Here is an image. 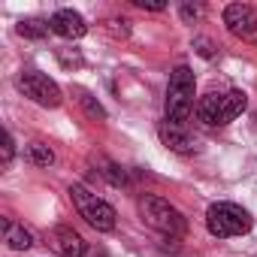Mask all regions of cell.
I'll use <instances>...</instances> for the list:
<instances>
[{
  "mask_svg": "<svg viewBox=\"0 0 257 257\" xmlns=\"http://www.w3.org/2000/svg\"><path fill=\"white\" fill-rule=\"evenodd\" d=\"M206 227L212 236L218 239H230V236H242L254 227V218L236 206V203H212L206 212Z\"/></svg>",
  "mask_w": 257,
  "mask_h": 257,
  "instance_id": "4",
  "label": "cell"
},
{
  "mask_svg": "<svg viewBox=\"0 0 257 257\" xmlns=\"http://www.w3.org/2000/svg\"><path fill=\"white\" fill-rule=\"evenodd\" d=\"M134 7L149 10V13H164L167 10V4H155V0H134Z\"/></svg>",
  "mask_w": 257,
  "mask_h": 257,
  "instance_id": "20",
  "label": "cell"
},
{
  "mask_svg": "<svg viewBox=\"0 0 257 257\" xmlns=\"http://www.w3.org/2000/svg\"><path fill=\"white\" fill-rule=\"evenodd\" d=\"M49 28H52V34H58V37H64V40H82V37L88 34L85 19H82L79 13H73V10H58V13L49 19Z\"/></svg>",
  "mask_w": 257,
  "mask_h": 257,
  "instance_id": "9",
  "label": "cell"
},
{
  "mask_svg": "<svg viewBox=\"0 0 257 257\" xmlns=\"http://www.w3.org/2000/svg\"><path fill=\"white\" fill-rule=\"evenodd\" d=\"M79 103L85 106V112H88L91 118H103V115H106V112H103V106H100V103H97L88 91H79Z\"/></svg>",
  "mask_w": 257,
  "mask_h": 257,
  "instance_id": "16",
  "label": "cell"
},
{
  "mask_svg": "<svg viewBox=\"0 0 257 257\" xmlns=\"http://www.w3.org/2000/svg\"><path fill=\"white\" fill-rule=\"evenodd\" d=\"M25 158L34 164V167H52L55 164V152L46 146V143H31L25 149Z\"/></svg>",
  "mask_w": 257,
  "mask_h": 257,
  "instance_id": "12",
  "label": "cell"
},
{
  "mask_svg": "<svg viewBox=\"0 0 257 257\" xmlns=\"http://www.w3.org/2000/svg\"><path fill=\"white\" fill-rule=\"evenodd\" d=\"M49 22H40V19H22L19 22V34L25 40H46L49 37Z\"/></svg>",
  "mask_w": 257,
  "mask_h": 257,
  "instance_id": "13",
  "label": "cell"
},
{
  "mask_svg": "<svg viewBox=\"0 0 257 257\" xmlns=\"http://www.w3.org/2000/svg\"><path fill=\"white\" fill-rule=\"evenodd\" d=\"M49 242H52V248H55L61 257H85V251H88V242H85L73 227H64V224L52 230Z\"/></svg>",
  "mask_w": 257,
  "mask_h": 257,
  "instance_id": "10",
  "label": "cell"
},
{
  "mask_svg": "<svg viewBox=\"0 0 257 257\" xmlns=\"http://www.w3.org/2000/svg\"><path fill=\"white\" fill-rule=\"evenodd\" d=\"M4 242L13 251H28L34 245V236H31V230H25V224H16V221L4 218Z\"/></svg>",
  "mask_w": 257,
  "mask_h": 257,
  "instance_id": "11",
  "label": "cell"
},
{
  "mask_svg": "<svg viewBox=\"0 0 257 257\" xmlns=\"http://www.w3.org/2000/svg\"><path fill=\"white\" fill-rule=\"evenodd\" d=\"M224 25L233 37L239 40H254L257 37V10L248 4H230L224 10Z\"/></svg>",
  "mask_w": 257,
  "mask_h": 257,
  "instance_id": "7",
  "label": "cell"
},
{
  "mask_svg": "<svg viewBox=\"0 0 257 257\" xmlns=\"http://www.w3.org/2000/svg\"><path fill=\"white\" fill-rule=\"evenodd\" d=\"M245 106H248V94L239 91V88H230V91H221V94H206L197 103V118L206 127H224L233 118H239L245 112Z\"/></svg>",
  "mask_w": 257,
  "mask_h": 257,
  "instance_id": "3",
  "label": "cell"
},
{
  "mask_svg": "<svg viewBox=\"0 0 257 257\" xmlns=\"http://www.w3.org/2000/svg\"><path fill=\"white\" fill-rule=\"evenodd\" d=\"M179 13H182V19L191 25V22H197V19H200V13H203V10H200V7H191V4H182V10H179Z\"/></svg>",
  "mask_w": 257,
  "mask_h": 257,
  "instance_id": "19",
  "label": "cell"
},
{
  "mask_svg": "<svg viewBox=\"0 0 257 257\" xmlns=\"http://www.w3.org/2000/svg\"><path fill=\"white\" fill-rule=\"evenodd\" d=\"M194 97H197V79H194V70L179 64L173 73H170V82H167V100H164V112H167V121L170 124H182L191 118L194 112Z\"/></svg>",
  "mask_w": 257,
  "mask_h": 257,
  "instance_id": "1",
  "label": "cell"
},
{
  "mask_svg": "<svg viewBox=\"0 0 257 257\" xmlns=\"http://www.w3.org/2000/svg\"><path fill=\"white\" fill-rule=\"evenodd\" d=\"M194 49H197L203 58H212V55H215V46H212V40H206V37H197V40H194Z\"/></svg>",
  "mask_w": 257,
  "mask_h": 257,
  "instance_id": "18",
  "label": "cell"
},
{
  "mask_svg": "<svg viewBox=\"0 0 257 257\" xmlns=\"http://www.w3.org/2000/svg\"><path fill=\"white\" fill-rule=\"evenodd\" d=\"M158 137H161V143H164L170 152H176V155H197V140L185 131L182 124L164 121V124L158 127Z\"/></svg>",
  "mask_w": 257,
  "mask_h": 257,
  "instance_id": "8",
  "label": "cell"
},
{
  "mask_svg": "<svg viewBox=\"0 0 257 257\" xmlns=\"http://www.w3.org/2000/svg\"><path fill=\"white\" fill-rule=\"evenodd\" d=\"M112 37H118V40H124V37H131V22L127 19H106V25H103Z\"/></svg>",
  "mask_w": 257,
  "mask_h": 257,
  "instance_id": "15",
  "label": "cell"
},
{
  "mask_svg": "<svg viewBox=\"0 0 257 257\" xmlns=\"http://www.w3.org/2000/svg\"><path fill=\"white\" fill-rule=\"evenodd\" d=\"M0 158H4V167H10V164H13V158H16V143H13V137H10V134H4V146H0Z\"/></svg>",
  "mask_w": 257,
  "mask_h": 257,
  "instance_id": "17",
  "label": "cell"
},
{
  "mask_svg": "<svg viewBox=\"0 0 257 257\" xmlns=\"http://www.w3.org/2000/svg\"><path fill=\"white\" fill-rule=\"evenodd\" d=\"M19 91L25 97H31L34 103H40V106H49V109L61 106V88H58V82L49 79L40 70H22L19 73Z\"/></svg>",
  "mask_w": 257,
  "mask_h": 257,
  "instance_id": "6",
  "label": "cell"
},
{
  "mask_svg": "<svg viewBox=\"0 0 257 257\" xmlns=\"http://www.w3.org/2000/svg\"><path fill=\"white\" fill-rule=\"evenodd\" d=\"M70 200H73V206H76V212L94 227V230H100V233H109V230H115V209L103 200V197H97L94 191H88L85 185H70Z\"/></svg>",
  "mask_w": 257,
  "mask_h": 257,
  "instance_id": "5",
  "label": "cell"
},
{
  "mask_svg": "<svg viewBox=\"0 0 257 257\" xmlns=\"http://www.w3.org/2000/svg\"><path fill=\"white\" fill-rule=\"evenodd\" d=\"M100 176L109 182V185H115V188H121V185H127V173L118 167V164H112V161H106V158H100Z\"/></svg>",
  "mask_w": 257,
  "mask_h": 257,
  "instance_id": "14",
  "label": "cell"
},
{
  "mask_svg": "<svg viewBox=\"0 0 257 257\" xmlns=\"http://www.w3.org/2000/svg\"><path fill=\"white\" fill-rule=\"evenodd\" d=\"M137 209H140L143 224L152 227V230H158V233H164L167 239H179L185 233V227H188L185 224V215L170 200H164L158 194H143L140 203H137Z\"/></svg>",
  "mask_w": 257,
  "mask_h": 257,
  "instance_id": "2",
  "label": "cell"
}]
</instances>
